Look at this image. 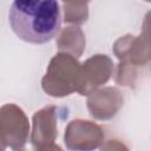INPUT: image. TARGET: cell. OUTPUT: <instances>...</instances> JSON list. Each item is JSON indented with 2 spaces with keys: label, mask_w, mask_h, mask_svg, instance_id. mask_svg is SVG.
I'll return each mask as SVG.
<instances>
[{
  "label": "cell",
  "mask_w": 151,
  "mask_h": 151,
  "mask_svg": "<svg viewBox=\"0 0 151 151\" xmlns=\"http://www.w3.org/2000/svg\"><path fill=\"white\" fill-rule=\"evenodd\" d=\"M8 21L21 40L45 44L60 29V5L54 0H15L9 8Z\"/></svg>",
  "instance_id": "6da1fadb"
},
{
  "label": "cell",
  "mask_w": 151,
  "mask_h": 151,
  "mask_svg": "<svg viewBox=\"0 0 151 151\" xmlns=\"http://www.w3.org/2000/svg\"><path fill=\"white\" fill-rule=\"evenodd\" d=\"M81 70L77 60L68 54L60 53L52 59L42 79V88L54 97L67 96L79 90Z\"/></svg>",
  "instance_id": "7a4b0ae2"
},
{
  "label": "cell",
  "mask_w": 151,
  "mask_h": 151,
  "mask_svg": "<svg viewBox=\"0 0 151 151\" xmlns=\"http://www.w3.org/2000/svg\"><path fill=\"white\" fill-rule=\"evenodd\" d=\"M2 117V140L7 143L14 151H25V144L28 134V122L24 112L15 105L8 104L1 109Z\"/></svg>",
  "instance_id": "3957f363"
},
{
  "label": "cell",
  "mask_w": 151,
  "mask_h": 151,
  "mask_svg": "<svg viewBox=\"0 0 151 151\" xmlns=\"http://www.w3.org/2000/svg\"><path fill=\"white\" fill-rule=\"evenodd\" d=\"M103 139L101 129L86 120H73L65 132V143L70 150L91 151L96 149Z\"/></svg>",
  "instance_id": "277c9868"
},
{
  "label": "cell",
  "mask_w": 151,
  "mask_h": 151,
  "mask_svg": "<svg viewBox=\"0 0 151 151\" xmlns=\"http://www.w3.org/2000/svg\"><path fill=\"white\" fill-rule=\"evenodd\" d=\"M111 73V60L106 55H93L83 64L81 80L78 92L86 94L91 88L106 83Z\"/></svg>",
  "instance_id": "5b68a950"
},
{
  "label": "cell",
  "mask_w": 151,
  "mask_h": 151,
  "mask_svg": "<svg viewBox=\"0 0 151 151\" xmlns=\"http://www.w3.org/2000/svg\"><path fill=\"white\" fill-rule=\"evenodd\" d=\"M54 107L50 106L39 112H35L33 117L34 129L32 134V142L35 146H42L47 144H53L57 136V130L54 125Z\"/></svg>",
  "instance_id": "8992f818"
},
{
  "label": "cell",
  "mask_w": 151,
  "mask_h": 151,
  "mask_svg": "<svg viewBox=\"0 0 151 151\" xmlns=\"http://www.w3.org/2000/svg\"><path fill=\"white\" fill-rule=\"evenodd\" d=\"M65 21L67 22H84L87 18V2H77V11H74L73 2H64Z\"/></svg>",
  "instance_id": "52a82bcc"
},
{
  "label": "cell",
  "mask_w": 151,
  "mask_h": 151,
  "mask_svg": "<svg viewBox=\"0 0 151 151\" xmlns=\"http://www.w3.org/2000/svg\"><path fill=\"white\" fill-rule=\"evenodd\" d=\"M101 151H129V150L119 140H109L101 147Z\"/></svg>",
  "instance_id": "ba28073f"
},
{
  "label": "cell",
  "mask_w": 151,
  "mask_h": 151,
  "mask_svg": "<svg viewBox=\"0 0 151 151\" xmlns=\"http://www.w3.org/2000/svg\"><path fill=\"white\" fill-rule=\"evenodd\" d=\"M37 151H63V150H61L60 146H58V145H54V144H47V145H42V146H40V149L37 150Z\"/></svg>",
  "instance_id": "9c48e42d"
}]
</instances>
